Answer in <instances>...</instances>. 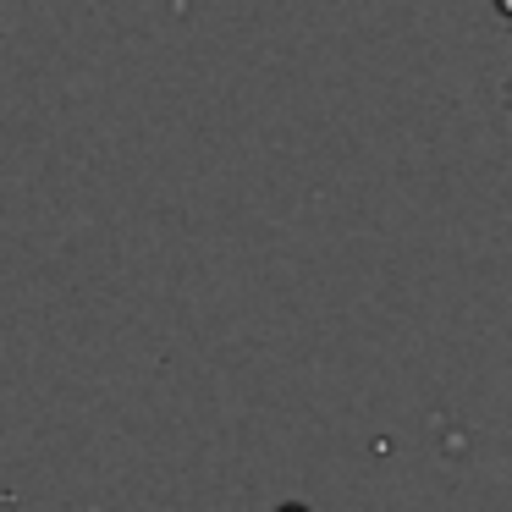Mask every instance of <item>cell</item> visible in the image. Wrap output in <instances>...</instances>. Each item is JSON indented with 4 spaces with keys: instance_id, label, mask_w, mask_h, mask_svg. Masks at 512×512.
I'll return each mask as SVG.
<instances>
[{
    "instance_id": "6da1fadb",
    "label": "cell",
    "mask_w": 512,
    "mask_h": 512,
    "mask_svg": "<svg viewBox=\"0 0 512 512\" xmlns=\"http://www.w3.org/2000/svg\"><path fill=\"white\" fill-rule=\"evenodd\" d=\"M501 100H507V111H512V78H507V89H501Z\"/></svg>"
},
{
    "instance_id": "7a4b0ae2",
    "label": "cell",
    "mask_w": 512,
    "mask_h": 512,
    "mask_svg": "<svg viewBox=\"0 0 512 512\" xmlns=\"http://www.w3.org/2000/svg\"><path fill=\"white\" fill-rule=\"evenodd\" d=\"M496 12H507V17H512V0H496Z\"/></svg>"
}]
</instances>
